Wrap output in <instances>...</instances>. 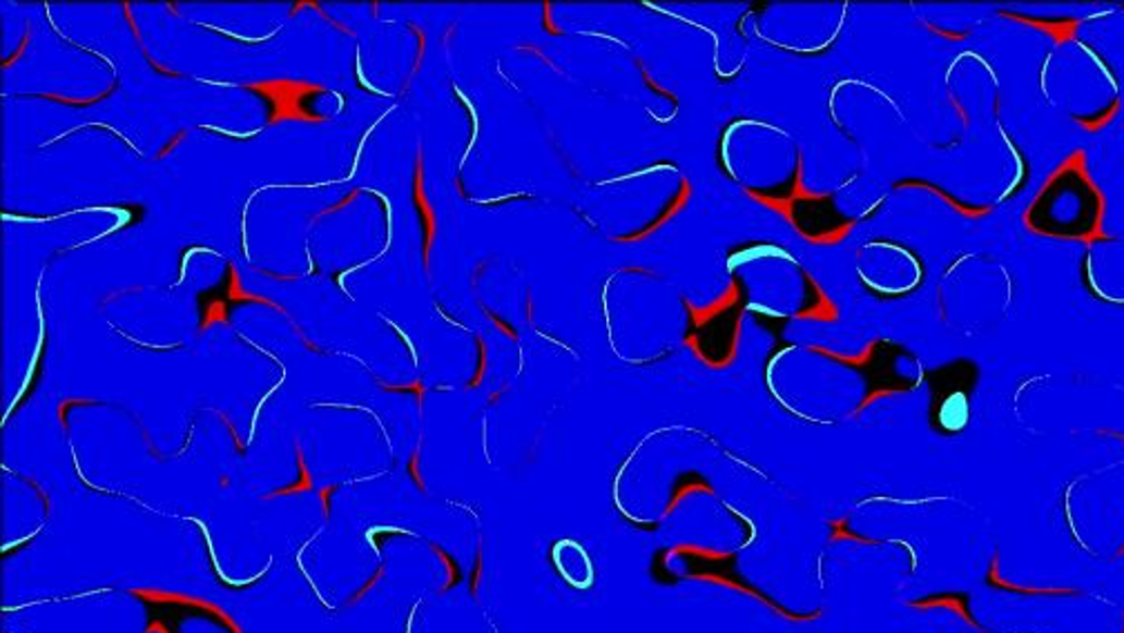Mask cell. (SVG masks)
<instances>
[{
    "mask_svg": "<svg viewBox=\"0 0 1124 633\" xmlns=\"http://www.w3.org/2000/svg\"><path fill=\"white\" fill-rule=\"evenodd\" d=\"M480 571H482V560H480V556H478V560H475V571H473V575H471V594H473V596H478Z\"/></svg>",
    "mask_w": 1124,
    "mask_h": 633,
    "instance_id": "1f68e13d",
    "label": "cell"
},
{
    "mask_svg": "<svg viewBox=\"0 0 1124 633\" xmlns=\"http://www.w3.org/2000/svg\"><path fill=\"white\" fill-rule=\"evenodd\" d=\"M986 584L993 586V589H998V592L1017 594V596H1036V598H1066V596L1080 598V596H1087V592L1071 589V586H1024V584H1015V582L1002 578V573H1000V554L998 551L991 556V562H988Z\"/></svg>",
    "mask_w": 1124,
    "mask_h": 633,
    "instance_id": "5bb4252c",
    "label": "cell"
},
{
    "mask_svg": "<svg viewBox=\"0 0 1124 633\" xmlns=\"http://www.w3.org/2000/svg\"><path fill=\"white\" fill-rule=\"evenodd\" d=\"M186 139H188V129H182V132H176V134H174V137H172V139H170V141H168V144H165V146H163V148H161V150H159V152L155 154V161H161V159L170 157V154H172V152H174V150H176L178 146H182V144H184Z\"/></svg>",
    "mask_w": 1124,
    "mask_h": 633,
    "instance_id": "4316f807",
    "label": "cell"
},
{
    "mask_svg": "<svg viewBox=\"0 0 1124 633\" xmlns=\"http://www.w3.org/2000/svg\"><path fill=\"white\" fill-rule=\"evenodd\" d=\"M116 89H119V78H114L112 87L103 89V92H99L95 97H65V95H59V92H38V95H21V99H45V101L70 105V108H89V105H97V103L110 99L116 92Z\"/></svg>",
    "mask_w": 1124,
    "mask_h": 633,
    "instance_id": "d6986e66",
    "label": "cell"
},
{
    "mask_svg": "<svg viewBox=\"0 0 1124 633\" xmlns=\"http://www.w3.org/2000/svg\"><path fill=\"white\" fill-rule=\"evenodd\" d=\"M223 295H226V301H228L231 306H239V303H259V306H265V308H273V310H277L280 314H284V316H286V320H288V322L293 324V328L297 331V335H299V337H301V339L306 342V346H308L310 350H320V348H318V346H314V344H312L310 339H306V335H304V333H301V328H299V326H297V324L293 322V316L288 314V310H286V308H282V306L277 303V301H273V299H268V297H263V295H259V293H252V290H248V288L244 286V282H242V275H239V268H237V263H233V261L228 263V277H226V293H223Z\"/></svg>",
    "mask_w": 1124,
    "mask_h": 633,
    "instance_id": "2e32d148",
    "label": "cell"
},
{
    "mask_svg": "<svg viewBox=\"0 0 1124 633\" xmlns=\"http://www.w3.org/2000/svg\"><path fill=\"white\" fill-rule=\"evenodd\" d=\"M911 609H919V611H928V609H943V611H951L955 618H960L962 622H966L971 629H975L977 633H991V629L984 626L971 611V596L966 592H943V594H932V596H924V598H917V600H911L906 603Z\"/></svg>",
    "mask_w": 1124,
    "mask_h": 633,
    "instance_id": "9a60e30c",
    "label": "cell"
},
{
    "mask_svg": "<svg viewBox=\"0 0 1124 633\" xmlns=\"http://www.w3.org/2000/svg\"><path fill=\"white\" fill-rule=\"evenodd\" d=\"M29 38H32V29H29V25H27V29H25V36H23V40H21V45H18V50H16V52H14V54H12L10 59H5V61H3V67H5V70H10L12 65H16V63H18V61H21V59L25 57V52H27V45H29Z\"/></svg>",
    "mask_w": 1124,
    "mask_h": 633,
    "instance_id": "f1b7e54d",
    "label": "cell"
},
{
    "mask_svg": "<svg viewBox=\"0 0 1124 633\" xmlns=\"http://www.w3.org/2000/svg\"><path fill=\"white\" fill-rule=\"evenodd\" d=\"M362 193H365V188H355V190H353V193H350V195H346V197H344V199H342V201H337V203H335V206H331V208H326V210H322V212H320V214H314V216H312V219H310V223H314V221H318V219H322V216H329V214H335V212H339V210H344V208H346V206H350V203H353V201H355V199H357V197H359V195H362Z\"/></svg>",
    "mask_w": 1124,
    "mask_h": 633,
    "instance_id": "484cf974",
    "label": "cell"
},
{
    "mask_svg": "<svg viewBox=\"0 0 1124 633\" xmlns=\"http://www.w3.org/2000/svg\"><path fill=\"white\" fill-rule=\"evenodd\" d=\"M195 252H214V250H208V248H190V250L184 255V259H182V273H178V284L184 282L186 270H188V259H190V255H195Z\"/></svg>",
    "mask_w": 1124,
    "mask_h": 633,
    "instance_id": "4dcf8cb0",
    "label": "cell"
},
{
    "mask_svg": "<svg viewBox=\"0 0 1124 633\" xmlns=\"http://www.w3.org/2000/svg\"><path fill=\"white\" fill-rule=\"evenodd\" d=\"M87 404H99V401L97 399H87V397H72V399L59 401L57 415H59V422H61L63 431H67V411L74 409V406H87Z\"/></svg>",
    "mask_w": 1124,
    "mask_h": 633,
    "instance_id": "cb8c5ba5",
    "label": "cell"
},
{
    "mask_svg": "<svg viewBox=\"0 0 1124 633\" xmlns=\"http://www.w3.org/2000/svg\"><path fill=\"white\" fill-rule=\"evenodd\" d=\"M420 450H422V439L418 442V446H416V450H413V456H411V460H409V475H411V480L418 484V488H420L422 493H427V484H424L422 473H420Z\"/></svg>",
    "mask_w": 1124,
    "mask_h": 633,
    "instance_id": "d4e9b609",
    "label": "cell"
},
{
    "mask_svg": "<svg viewBox=\"0 0 1124 633\" xmlns=\"http://www.w3.org/2000/svg\"><path fill=\"white\" fill-rule=\"evenodd\" d=\"M337 488H339V486H337V484H333V486H326V488H322V491H320V502H322V509H324V516H326V518L331 516V497L337 493Z\"/></svg>",
    "mask_w": 1124,
    "mask_h": 633,
    "instance_id": "f546056e",
    "label": "cell"
},
{
    "mask_svg": "<svg viewBox=\"0 0 1124 633\" xmlns=\"http://www.w3.org/2000/svg\"><path fill=\"white\" fill-rule=\"evenodd\" d=\"M692 184L683 167L654 163L598 181L576 206L582 221L612 244H639L685 210Z\"/></svg>",
    "mask_w": 1124,
    "mask_h": 633,
    "instance_id": "277c9868",
    "label": "cell"
},
{
    "mask_svg": "<svg viewBox=\"0 0 1124 633\" xmlns=\"http://www.w3.org/2000/svg\"><path fill=\"white\" fill-rule=\"evenodd\" d=\"M601 303L609 348L632 367H652L688 348L707 369H728L748 312L730 277L709 295H694L643 265L614 270Z\"/></svg>",
    "mask_w": 1124,
    "mask_h": 633,
    "instance_id": "6da1fadb",
    "label": "cell"
},
{
    "mask_svg": "<svg viewBox=\"0 0 1124 633\" xmlns=\"http://www.w3.org/2000/svg\"><path fill=\"white\" fill-rule=\"evenodd\" d=\"M939 314L949 326L962 333L991 328L1006 314L1013 286L1002 263L966 255L943 270L939 290Z\"/></svg>",
    "mask_w": 1124,
    "mask_h": 633,
    "instance_id": "ba28073f",
    "label": "cell"
},
{
    "mask_svg": "<svg viewBox=\"0 0 1124 633\" xmlns=\"http://www.w3.org/2000/svg\"><path fill=\"white\" fill-rule=\"evenodd\" d=\"M845 21V5H768L754 14L752 32L779 50L819 54L832 48Z\"/></svg>",
    "mask_w": 1124,
    "mask_h": 633,
    "instance_id": "9c48e42d",
    "label": "cell"
},
{
    "mask_svg": "<svg viewBox=\"0 0 1124 633\" xmlns=\"http://www.w3.org/2000/svg\"><path fill=\"white\" fill-rule=\"evenodd\" d=\"M123 14H125V18H127V23H129L132 36H134V40H137L141 54L146 57V61L152 65V70H155V72H159V74H163V76H170V78H188V74H184V72H174V70H170V67H165V65L157 63V59H155V57L148 52V48H146V42H144V38H141V32H139V27H137V21H134V16H132V12H129V5H123Z\"/></svg>",
    "mask_w": 1124,
    "mask_h": 633,
    "instance_id": "44dd1931",
    "label": "cell"
},
{
    "mask_svg": "<svg viewBox=\"0 0 1124 633\" xmlns=\"http://www.w3.org/2000/svg\"><path fill=\"white\" fill-rule=\"evenodd\" d=\"M1122 556H1124V542H1122V545L1117 547V551H1115V556H1113V558L1117 560V558H1122Z\"/></svg>",
    "mask_w": 1124,
    "mask_h": 633,
    "instance_id": "d6a6232c",
    "label": "cell"
},
{
    "mask_svg": "<svg viewBox=\"0 0 1124 633\" xmlns=\"http://www.w3.org/2000/svg\"><path fill=\"white\" fill-rule=\"evenodd\" d=\"M854 270L862 284L881 297L915 293L924 280V265L917 255L888 239L864 244L854 255Z\"/></svg>",
    "mask_w": 1124,
    "mask_h": 633,
    "instance_id": "30bf717a",
    "label": "cell"
},
{
    "mask_svg": "<svg viewBox=\"0 0 1124 633\" xmlns=\"http://www.w3.org/2000/svg\"><path fill=\"white\" fill-rule=\"evenodd\" d=\"M199 306H201V322H199V333H208L210 328L214 326H226V328H233V322H231V303L226 299L221 297H206V293L199 297Z\"/></svg>",
    "mask_w": 1124,
    "mask_h": 633,
    "instance_id": "ac0fdd59",
    "label": "cell"
},
{
    "mask_svg": "<svg viewBox=\"0 0 1124 633\" xmlns=\"http://www.w3.org/2000/svg\"><path fill=\"white\" fill-rule=\"evenodd\" d=\"M922 380L917 359L888 339L860 348L824 344L783 346L768 361L773 395L801 420L860 418L873 404L913 390Z\"/></svg>",
    "mask_w": 1124,
    "mask_h": 633,
    "instance_id": "7a4b0ae2",
    "label": "cell"
},
{
    "mask_svg": "<svg viewBox=\"0 0 1124 633\" xmlns=\"http://www.w3.org/2000/svg\"><path fill=\"white\" fill-rule=\"evenodd\" d=\"M295 450H297V469H299V480L291 486H284V488H277L273 493L263 495V500H275V497H282V495H297V493H306V491H312L314 486V480H312V473L308 471V464L304 460V450H301V444L295 439Z\"/></svg>",
    "mask_w": 1124,
    "mask_h": 633,
    "instance_id": "ffe728a7",
    "label": "cell"
},
{
    "mask_svg": "<svg viewBox=\"0 0 1124 633\" xmlns=\"http://www.w3.org/2000/svg\"><path fill=\"white\" fill-rule=\"evenodd\" d=\"M696 495H716V488L714 484L699 471H685V473H679L677 480H674L671 488H669V497H667V505H665V513L663 518L671 516L674 511H677L681 505H685L690 497H696Z\"/></svg>",
    "mask_w": 1124,
    "mask_h": 633,
    "instance_id": "e0dca14e",
    "label": "cell"
},
{
    "mask_svg": "<svg viewBox=\"0 0 1124 633\" xmlns=\"http://www.w3.org/2000/svg\"><path fill=\"white\" fill-rule=\"evenodd\" d=\"M718 161L734 184L763 208L781 214L813 244H837L868 214L848 197L854 178L841 188L807 184L805 152L779 125L739 119L718 141Z\"/></svg>",
    "mask_w": 1124,
    "mask_h": 633,
    "instance_id": "3957f363",
    "label": "cell"
},
{
    "mask_svg": "<svg viewBox=\"0 0 1124 633\" xmlns=\"http://www.w3.org/2000/svg\"><path fill=\"white\" fill-rule=\"evenodd\" d=\"M1104 197L1094 184L1085 157L1060 165L1040 195L1030 201L1024 221L1033 233L1062 241H1094L1102 231Z\"/></svg>",
    "mask_w": 1124,
    "mask_h": 633,
    "instance_id": "52a82bcc",
    "label": "cell"
},
{
    "mask_svg": "<svg viewBox=\"0 0 1124 633\" xmlns=\"http://www.w3.org/2000/svg\"><path fill=\"white\" fill-rule=\"evenodd\" d=\"M237 87L257 95L265 103V127H277L282 123L320 125L331 121V114L314 110V103L322 97L333 95L326 85L299 78H263Z\"/></svg>",
    "mask_w": 1124,
    "mask_h": 633,
    "instance_id": "8fae6325",
    "label": "cell"
},
{
    "mask_svg": "<svg viewBox=\"0 0 1124 633\" xmlns=\"http://www.w3.org/2000/svg\"><path fill=\"white\" fill-rule=\"evenodd\" d=\"M1047 101L1085 129L1104 127L1120 110V85L1107 61L1080 40L1060 42L1040 76Z\"/></svg>",
    "mask_w": 1124,
    "mask_h": 633,
    "instance_id": "8992f818",
    "label": "cell"
},
{
    "mask_svg": "<svg viewBox=\"0 0 1124 633\" xmlns=\"http://www.w3.org/2000/svg\"><path fill=\"white\" fill-rule=\"evenodd\" d=\"M726 270L748 312L815 324L839 320V308L828 290L792 252L777 244L739 248L728 257Z\"/></svg>",
    "mask_w": 1124,
    "mask_h": 633,
    "instance_id": "5b68a950",
    "label": "cell"
},
{
    "mask_svg": "<svg viewBox=\"0 0 1124 633\" xmlns=\"http://www.w3.org/2000/svg\"><path fill=\"white\" fill-rule=\"evenodd\" d=\"M1120 620H1122V631H1120V633H1124V611L1120 613Z\"/></svg>",
    "mask_w": 1124,
    "mask_h": 633,
    "instance_id": "836d02e7",
    "label": "cell"
},
{
    "mask_svg": "<svg viewBox=\"0 0 1124 633\" xmlns=\"http://www.w3.org/2000/svg\"><path fill=\"white\" fill-rule=\"evenodd\" d=\"M409 29L416 32V36H418V57H416V67H413V74H418V70L422 65V59H424V50H427V34L416 23H409Z\"/></svg>",
    "mask_w": 1124,
    "mask_h": 633,
    "instance_id": "83f0119b",
    "label": "cell"
},
{
    "mask_svg": "<svg viewBox=\"0 0 1124 633\" xmlns=\"http://www.w3.org/2000/svg\"><path fill=\"white\" fill-rule=\"evenodd\" d=\"M830 542H857V545H868V547H877V545H888V542L884 539H873V537H866V535H860L854 533L850 529V520L848 518H841V520H835L830 522Z\"/></svg>",
    "mask_w": 1124,
    "mask_h": 633,
    "instance_id": "7402d4cb",
    "label": "cell"
},
{
    "mask_svg": "<svg viewBox=\"0 0 1124 633\" xmlns=\"http://www.w3.org/2000/svg\"><path fill=\"white\" fill-rule=\"evenodd\" d=\"M1087 288L1102 301L1124 306V239L1098 237L1085 257Z\"/></svg>",
    "mask_w": 1124,
    "mask_h": 633,
    "instance_id": "7c38bea8",
    "label": "cell"
},
{
    "mask_svg": "<svg viewBox=\"0 0 1124 633\" xmlns=\"http://www.w3.org/2000/svg\"><path fill=\"white\" fill-rule=\"evenodd\" d=\"M411 199H413V206L420 212V221H422V261H424L427 277H431V252H433V246H435V239H437V214H435V208H433V203H431V199L427 195L422 144H418V154H416Z\"/></svg>",
    "mask_w": 1124,
    "mask_h": 633,
    "instance_id": "4fadbf2b",
    "label": "cell"
},
{
    "mask_svg": "<svg viewBox=\"0 0 1124 633\" xmlns=\"http://www.w3.org/2000/svg\"><path fill=\"white\" fill-rule=\"evenodd\" d=\"M380 386H382L384 390H391V393H413V395H416V399H418V409H420V411L424 409V395H427V388H429L424 382H420V380H418V382L402 384V386H393V384H384V382H380Z\"/></svg>",
    "mask_w": 1124,
    "mask_h": 633,
    "instance_id": "603a6c76",
    "label": "cell"
}]
</instances>
